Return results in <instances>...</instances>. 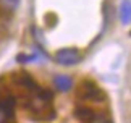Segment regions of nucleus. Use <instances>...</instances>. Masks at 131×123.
<instances>
[{
	"instance_id": "obj_1",
	"label": "nucleus",
	"mask_w": 131,
	"mask_h": 123,
	"mask_svg": "<svg viewBox=\"0 0 131 123\" xmlns=\"http://www.w3.org/2000/svg\"><path fill=\"white\" fill-rule=\"evenodd\" d=\"M81 60V52L74 47H65V49H60L57 50L55 54V61L60 65H65V66H70V65H74Z\"/></svg>"
},
{
	"instance_id": "obj_2",
	"label": "nucleus",
	"mask_w": 131,
	"mask_h": 123,
	"mask_svg": "<svg viewBox=\"0 0 131 123\" xmlns=\"http://www.w3.org/2000/svg\"><path fill=\"white\" fill-rule=\"evenodd\" d=\"M79 97L84 100H102L104 99V92L95 83L92 81H83L79 86Z\"/></svg>"
},
{
	"instance_id": "obj_3",
	"label": "nucleus",
	"mask_w": 131,
	"mask_h": 123,
	"mask_svg": "<svg viewBox=\"0 0 131 123\" xmlns=\"http://www.w3.org/2000/svg\"><path fill=\"white\" fill-rule=\"evenodd\" d=\"M13 112V99L7 97L5 100H0V123H7Z\"/></svg>"
},
{
	"instance_id": "obj_4",
	"label": "nucleus",
	"mask_w": 131,
	"mask_h": 123,
	"mask_svg": "<svg viewBox=\"0 0 131 123\" xmlns=\"http://www.w3.org/2000/svg\"><path fill=\"white\" fill-rule=\"evenodd\" d=\"M53 83H55V88L58 91H62V92H68L73 88V79L67 75H57L55 79H53Z\"/></svg>"
},
{
	"instance_id": "obj_5",
	"label": "nucleus",
	"mask_w": 131,
	"mask_h": 123,
	"mask_svg": "<svg viewBox=\"0 0 131 123\" xmlns=\"http://www.w3.org/2000/svg\"><path fill=\"white\" fill-rule=\"evenodd\" d=\"M120 21L125 26L131 23V2L129 0H125L120 5Z\"/></svg>"
},
{
	"instance_id": "obj_6",
	"label": "nucleus",
	"mask_w": 131,
	"mask_h": 123,
	"mask_svg": "<svg viewBox=\"0 0 131 123\" xmlns=\"http://www.w3.org/2000/svg\"><path fill=\"white\" fill-rule=\"evenodd\" d=\"M74 115H76L78 118H81V120H88V121H92L95 117H97L91 109H88V107H79V109H76Z\"/></svg>"
},
{
	"instance_id": "obj_7",
	"label": "nucleus",
	"mask_w": 131,
	"mask_h": 123,
	"mask_svg": "<svg viewBox=\"0 0 131 123\" xmlns=\"http://www.w3.org/2000/svg\"><path fill=\"white\" fill-rule=\"evenodd\" d=\"M19 5V0H0V12H13Z\"/></svg>"
},
{
	"instance_id": "obj_8",
	"label": "nucleus",
	"mask_w": 131,
	"mask_h": 123,
	"mask_svg": "<svg viewBox=\"0 0 131 123\" xmlns=\"http://www.w3.org/2000/svg\"><path fill=\"white\" fill-rule=\"evenodd\" d=\"M91 123H110L107 118H102V117H95V118L91 121Z\"/></svg>"
},
{
	"instance_id": "obj_9",
	"label": "nucleus",
	"mask_w": 131,
	"mask_h": 123,
	"mask_svg": "<svg viewBox=\"0 0 131 123\" xmlns=\"http://www.w3.org/2000/svg\"><path fill=\"white\" fill-rule=\"evenodd\" d=\"M129 123H131V121H129Z\"/></svg>"
}]
</instances>
